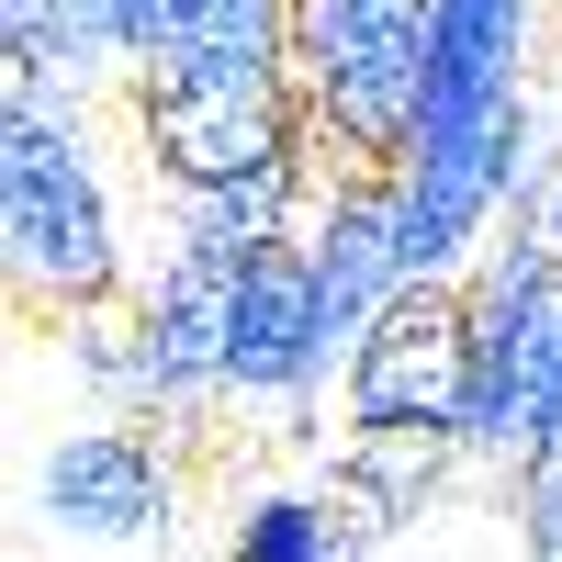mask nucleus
Returning <instances> with one entry per match:
<instances>
[{"label":"nucleus","mask_w":562,"mask_h":562,"mask_svg":"<svg viewBox=\"0 0 562 562\" xmlns=\"http://www.w3.org/2000/svg\"><path fill=\"white\" fill-rule=\"evenodd\" d=\"M113 113L57 79H0V270L23 326H68L90 304H124V203L102 169Z\"/></svg>","instance_id":"obj_1"},{"label":"nucleus","mask_w":562,"mask_h":562,"mask_svg":"<svg viewBox=\"0 0 562 562\" xmlns=\"http://www.w3.org/2000/svg\"><path fill=\"white\" fill-rule=\"evenodd\" d=\"M102 113L147 169V192H214V180L315 158L304 79H124Z\"/></svg>","instance_id":"obj_2"},{"label":"nucleus","mask_w":562,"mask_h":562,"mask_svg":"<svg viewBox=\"0 0 562 562\" xmlns=\"http://www.w3.org/2000/svg\"><path fill=\"white\" fill-rule=\"evenodd\" d=\"M259 248L203 237V225H169L158 270L135 281V338H147V428L203 439L225 405H237V304H248Z\"/></svg>","instance_id":"obj_3"},{"label":"nucleus","mask_w":562,"mask_h":562,"mask_svg":"<svg viewBox=\"0 0 562 562\" xmlns=\"http://www.w3.org/2000/svg\"><path fill=\"white\" fill-rule=\"evenodd\" d=\"M461 383H473V293L461 281H405L371 315V338L338 360V428L349 439H394V428L461 439Z\"/></svg>","instance_id":"obj_4"},{"label":"nucleus","mask_w":562,"mask_h":562,"mask_svg":"<svg viewBox=\"0 0 562 562\" xmlns=\"http://www.w3.org/2000/svg\"><path fill=\"white\" fill-rule=\"evenodd\" d=\"M304 270H315V326L326 349H360L371 315L405 293V237H394V169H326L315 225H304Z\"/></svg>","instance_id":"obj_5"},{"label":"nucleus","mask_w":562,"mask_h":562,"mask_svg":"<svg viewBox=\"0 0 562 562\" xmlns=\"http://www.w3.org/2000/svg\"><path fill=\"white\" fill-rule=\"evenodd\" d=\"M540 0H428V113L416 135H484L529 113Z\"/></svg>","instance_id":"obj_6"},{"label":"nucleus","mask_w":562,"mask_h":562,"mask_svg":"<svg viewBox=\"0 0 562 562\" xmlns=\"http://www.w3.org/2000/svg\"><path fill=\"white\" fill-rule=\"evenodd\" d=\"M34 495H45V518L79 529V540H135V529H158V518H169V495H180V473H169V428L147 439L135 416L68 428L57 450H45Z\"/></svg>","instance_id":"obj_7"},{"label":"nucleus","mask_w":562,"mask_h":562,"mask_svg":"<svg viewBox=\"0 0 562 562\" xmlns=\"http://www.w3.org/2000/svg\"><path fill=\"white\" fill-rule=\"evenodd\" d=\"M326 371H338V349H326V326H315V270H304V237H293V248H259L248 304H237V405L304 416Z\"/></svg>","instance_id":"obj_8"},{"label":"nucleus","mask_w":562,"mask_h":562,"mask_svg":"<svg viewBox=\"0 0 562 562\" xmlns=\"http://www.w3.org/2000/svg\"><path fill=\"white\" fill-rule=\"evenodd\" d=\"M135 79H293V0H135Z\"/></svg>","instance_id":"obj_9"},{"label":"nucleus","mask_w":562,"mask_h":562,"mask_svg":"<svg viewBox=\"0 0 562 562\" xmlns=\"http://www.w3.org/2000/svg\"><path fill=\"white\" fill-rule=\"evenodd\" d=\"M0 79H57L113 102L135 79V0H0Z\"/></svg>","instance_id":"obj_10"},{"label":"nucleus","mask_w":562,"mask_h":562,"mask_svg":"<svg viewBox=\"0 0 562 562\" xmlns=\"http://www.w3.org/2000/svg\"><path fill=\"white\" fill-rule=\"evenodd\" d=\"M450 461H473L450 428H394V439H338V473H326V495L349 506V529L360 540H383V529H405L416 506L439 495V473Z\"/></svg>","instance_id":"obj_11"},{"label":"nucleus","mask_w":562,"mask_h":562,"mask_svg":"<svg viewBox=\"0 0 562 562\" xmlns=\"http://www.w3.org/2000/svg\"><path fill=\"white\" fill-rule=\"evenodd\" d=\"M225 562H360V529L338 495H248L225 529Z\"/></svg>","instance_id":"obj_12"},{"label":"nucleus","mask_w":562,"mask_h":562,"mask_svg":"<svg viewBox=\"0 0 562 562\" xmlns=\"http://www.w3.org/2000/svg\"><path fill=\"white\" fill-rule=\"evenodd\" d=\"M428 0H293V79L338 68L349 45H383V34H416Z\"/></svg>","instance_id":"obj_13"},{"label":"nucleus","mask_w":562,"mask_h":562,"mask_svg":"<svg viewBox=\"0 0 562 562\" xmlns=\"http://www.w3.org/2000/svg\"><path fill=\"white\" fill-rule=\"evenodd\" d=\"M506 214H518V225H540V237H551V259H562V169L540 180V158H529V180H518V203H506Z\"/></svg>","instance_id":"obj_14"}]
</instances>
